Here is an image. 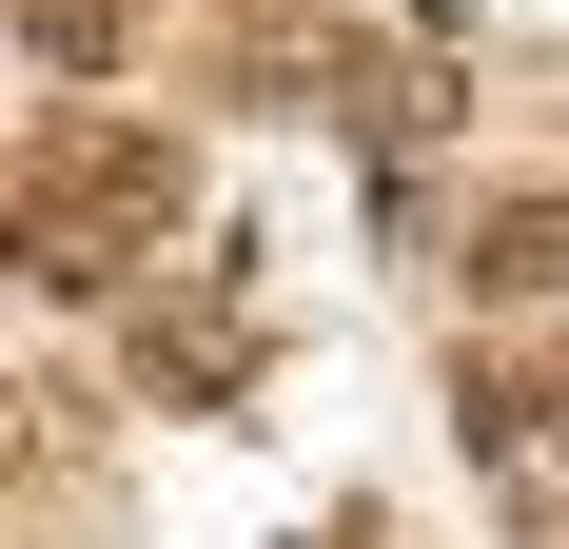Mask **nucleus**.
Wrapping results in <instances>:
<instances>
[{"mask_svg":"<svg viewBox=\"0 0 569 549\" xmlns=\"http://www.w3.org/2000/svg\"><path fill=\"white\" fill-rule=\"evenodd\" d=\"M471 295H569V197H491L471 217Z\"/></svg>","mask_w":569,"mask_h":549,"instance_id":"7ed1b4c3","label":"nucleus"},{"mask_svg":"<svg viewBox=\"0 0 569 549\" xmlns=\"http://www.w3.org/2000/svg\"><path fill=\"white\" fill-rule=\"evenodd\" d=\"M138 353H158V392H217L236 353H256V333H217V315H158V333H138Z\"/></svg>","mask_w":569,"mask_h":549,"instance_id":"20e7f679","label":"nucleus"},{"mask_svg":"<svg viewBox=\"0 0 569 549\" xmlns=\"http://www.w3.org/2000/svg\"><path fill=\"white\" fill-rule=\"evenodd\" d=\"M40 197H59V217H99L118 256H177V236H197V158L138 138V118H79V138L40 158Z\"/></svg>","mask_w":569,"mask_h":549,"instance_id":"f03ea898","label":"nucleus"},{"mask_svg":"<svg viewBox=\"0 0 569 549\" xmlns=\"http://www.w3.org/2000/svg\"><path fill=\"white\" fill-rule=\"evenodd\" d=\"M40 20V59H118V0H20Z\"/></svg>","mask_w":569,"mask_h":549,"instance_id":"39448f33","label":"nucleus"},{"mask_svg":"<svg viewBox=\"0 0 569 549\" xmlns=\"http://www.w3.org/2000/svg\"><path fill=\"white\" fill-rule=\"evenodd\" d=\"M452 432H471V471H491V510H530V530L569 510V373H550V353L471 333V353H452Z\"/></svg>","mask_w":569,"mask_h":549,"instance_id":"f257e3e1","label":"nucleus"}]
</instances>
